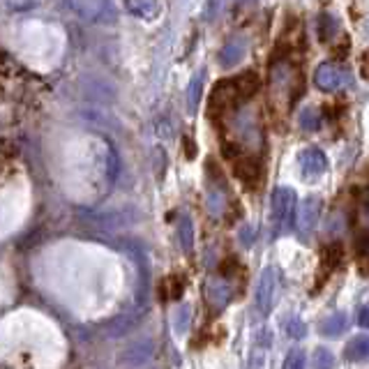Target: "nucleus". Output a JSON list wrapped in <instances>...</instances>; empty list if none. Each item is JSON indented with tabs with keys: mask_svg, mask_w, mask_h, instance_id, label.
Listing matches in <instances>:
<instances>
[{
	"mask_svg": "<svg viewBox=\"0 0 369 369\" xmlns=\"http://www.w3.org/2000/svg\"><path fill=\"white\" fill-rule=\"evenodd\" d=\"M184 289H187V277L184 275H171L162 282V300H180Z\"/></svg>",
	"mask_w": 369,
	"mask_h": 369,
	"instance_id": "nucleus-9",
	"label": "nucleus"
},
{
	"mask_svg": "<svg viewBox=\"0 0 369 369\" xmlns=\"http://www.w3.org/2000/svg\"><path fill=\"white\" fill-rule=\"evenodd\" d=\"M233 173L236 178L243 182V187L247 192H256L261 187V182L265 180L263 162L254 155H240L233 160Z\"/></svg>",
	"mask_w": 369,
	"mask_h": 369,
	"instance_id": "nucleus-3",
	"label": "nucleus"
},
{
	"mask_svg": "<svg viewBox=\"0 0 369 369\" xmlns=\"http://www.w3.org/2000/svg\"><path fill=\"white\" fill-rule=\"evenodd\" d=\"M321 263H319V275H316V289H321L326 284L332 272L341 265V258H344V247L341 243H328L321 247Z\"/></svg>",
	"mask_w": 369,
	"mask_h": 369,
	"instance_id": "nucleus-5",
	"label": "nucleus"
},
{
	"mask_svg": "<svg viewBox=\"0 0 369 369\" xmlns=\"http://www.w3.org/2000/svg\"><path fill=\"white\" fill-rule=\"evenodd\" d=\"M243 270V268H240V263H238V258H226L224 263H221V272H224L226 277H231V275H236V272H240Z\"/></svg>",
	"mask_w": 369,
	"mask_h": 369,
	"instance_id": "nucleus-22",
	"label": "nucleus"
},
{
	"mask_svg": "<svg viewBox=\"0 0 369 369\" xmlns=\"http://www.w3.org/2000/svg\"><path fill=\"white\" fill-rule=\"evenodd\" d=\"M358 323L363 328H369V307H363L358 312Z\"/></svg>",
	"mask_w": 369,
	"mask_h": 369,
	"instance_id": "nucleus-25",
	"label": "nucleus"
},
{
	"mask_svg": "<svg viewBox=\"0 0 369 369\" xmlns=\"http://www.w3.org/2000/svg\"><path fill=\"white\" fill-rule=\"evenodd\" d=\"M298 123H300V127L304 129V132H316L319 123H321L319 111H316V109H304V111H300Z\"/></svg>",
	"mask_w": 369,
	"mask_h": 369,
	"instance_id": "nucleus-16",
	"label": "nucleus"
},
{
	"mask_svg": "<svg viewBox=\"0 0 369 369\" xmlns=\"http://www.w3.org/2000/svg\"><path fill=\"white\" fill-rule=\"evenodd\" d=\"M295 217V194L291 187H277L272 192V224L280 233L293 226Z\"/></svg>",
	"mask_w": 369,
	"mask_h": 369,
	"instance_id": "nucleus-2",
	"label": "nucleus"
},
{
	"mask_svg": "<svg viewBox=\"0 0 369 369\" xmlns=\"http://www.w3.org/2000/svg\"><path fill=\"white\" fill-rule=\"evenodd\" d=\"M346 358L356 360V363H363L369 358V335H358L346 344Z\"/></svg>",
	"mask_w": 369,
	"mask_h": 369,
	"instance_id": "nucleus-14",
	"label": "nucleus"
},
{
	"mask_svg": "<svg viewBox=\"0 0 369 369\" xmlns=\"http://www.w3.org/2000/svg\"><path fill=\"white\" fill-rule=\"evenodd\" d=\"M316 31H319V37L323 42H328L332 35H335V31H337V26H335V21H332V16H321L319 18V23H316Z\"/></svg>",
	"mask_w": 369,
	"mask_h": 369,
	"instance_id": "nucleus-18",
	"label": "nucleus"
},
{
	"mask_svg": "<svg viewBox=\"0 0 369 369\" xmlns=\"http://www.w3.org/2000/svg\"><path fill=\"white\" fill-rule=\"evenodd\" d=\"M206 295H208V302L212 304V307L219 309V307H224V304L228 302L231 291H228L226 282H208Z\"/></svg>",
	"mask_w": 369,
	"mask_h": 369,
	"instance_id": "nucleus-13",
	"label": "nucleus"
},
{
	"mask_svg": "<svg viewBox=\"0 0 369 369\" xmlns=\"http://www.w3.org/2000/svg\"><path fill=\"white\" fill-rule=\"evenodd\" d=\"M319 215H321V201L316 197H307L300 203V210H298V226H300V231L309 233V231L316 226Z\"/></svg>",
	"mask_w": 369,
	"mask_h": 369,
	"instance_id": "nucleus-8",
	"label": "nucleus"
},
{
	"mask_svg": "<svg viewBox=\"0 0 369 369\" xmlns=\"http://www.w3.org/2000/svg\"><path fill=\"white\" fill-rule=\"evenodd\" d=\"M201 88H203V77L199 74V77L192 81V109H197V106H199V99H201Z\"/></svg>",
	"mask_w": 369,
	"mask_h": 369,
	"instance_id": "nucleus-20",
	"label": "nucleus"
},
{
	"mask_svg": "<svg viewBox=\"0 0 369 369\" xmlns=\"http://www.w3.org/2000/svg\"><path fill=\"white\" fill-rule=\"evenodd\" d=\"M277 298V270L275 268H265L261 272V280L256 286V307L261 314H270L272 304Z\"/></svg>",
	"mask_w": 369,
	"mask_h": 369,
	"instance_id": "nucleus-6",
	"label": "nucleus"
},
{
	"mask_svg": "<svg viewBox=\"0 0 369 369\" xmlns=\"http://www.w3.org/2000/svg\"><path fill=\"white\" fill-rule=\"evenodd\" d=\"M240 95H238V88H236V81L233 79H224L215 83V88L210 90L208 95V114L210 118L219 123L221 118H226L233 114V109L240 104Z\"/></svg>",
	"mask_w": 369,
	"mask_h": 369,
	"instance_id": "nucleus-1",
	"label": "nucleus"
},
{
	"mask_svg": "<svg viewBox=\"0 0 369 369\" xmlns=\"http://www.w3.org/2000/svg\"><path fill=\"white\" fill-rule=\"evenodd\" d=\"M243 53H245L243 42H228L219 53V62L224 65V67H233V65L243 58Z\"/></svg>",
	"mask_w": 369,
	"mask_h": 369,
	"instance_id": "nucleus-15",
	"label": "nucleus"
},
{
	"mask_svg": "<svg viewBox=\"0 0 369 369\" xmlns=\"http://www.w3.org/2000/svg\"><path fill=\"white\" fill-rule=\"evenodd\" d=\"M346 328H348V319H346L344 312L332 314V316H328V319L319 326V330H321L323 337H337V335H341V332H346Z\"/></svg>",
	"mask_w": 369,
	"mask_h": 369,
	"instance_id": "nucleus-12",
	"label": "nucleus"
},
{
	"mask_svg": "<svg viewBox=\"0 0 369 369\" xmlns=\"http://www.w3.org/2000/svg\"><path fill=\"white\" fill-rule=\"evenodd\" d=\"M304 365H307L304 351L302 348H295V351H291V353H289V358H286L284 369H304Z\"/></svg>",
	"mask_w": 369,
	"mask_h": 369,
	"instance_id": "nucleus-19",
	"label": "nucleus"
},
{
	"mask_svg": "<svg viewBox=\"0 0 369 369\" xmlns=\"http://www.w3.org/2000/svg\"><path fill=\"white\" fill-rule=\"evenodd\" d=\"M236 81V88H238V95L240 99H249V97H254L258 88H261V81H258V77L254 72H245V74H240V77H233Z\"/></svg>",
	"mask_w": 369,
	"mask_h": 369,
	"instance_id": "nucleus-11",
	"label": "nucleus"
},
{
	"mask_svg": "<svg viewBox=\"0 0 369 369\" xmlns=\"http://www.w3.org/2000/svg\"><path fill=\"white\" fill-rule=\"evenodd\" d=\"M180 233H182V247L192 249V221L189 219H184L180 224Z\"/></svg>",
	"mask_w": 369,
	"mask_h": 369,
	"instance_id": "nucleus-21",
	"label": "nucleus"
},
{
	"mask_svg": "<svg viewBox=\"0 0 369 369\" xmlns=\"http://www.w3.org/2000/svg\"><path fill=\"white\" fill-rule=\"evenodd\" d=\"M298 164H300L304 178H319L321 173L328 171V157L323 150H319V148H307V150H302L298 157Z\"/></svg>",
	"mask_w": 369,
	"mask_h": 369,
	"instance_id": "nucleus-7",
	"label": "nucleus"
},
{
	"mask_svg": "<svg viewBox=\"0 0 369 369\" xmlns=\"http://www.w3.org/2000/svg\"><path fill=\"white\" fill-rule=\"evenodd\" d=\"M254 233H256V231H254L252 224H245V228L240 231V240H243V243H245V247H249V245L254 243Z\"/></svg>",
	"mask_w": 369,
	"mask_h": 369,
	"instance_id": "nucleus-24",
	"label": "nucleus"
},
{
	"mask_svg": "<svg viewBox=\"0 0 369 369\" xmlns=\"http://www.w3.org/2000/svg\"><path fill=\"white\" fill-rule=\"evenodd\" d=\"M289 335H291L293 339L304 337V323H300L298 319H293V321H291V326H289Z\"/></svg>",
	"mask_w": 369,
	"mask_h": 369,
	"instance_id": "nucleus-23",
	"label": "nucleus"
},
{
	"mask_svg": "<svg viewBox=\"0 0 369 369\" xmlns=\"http://www.w3.org/2000/svg\"><path fill=\"white\" fill-rule=\"evenodd\" d=\"M353 256H356V263L360 268V272H369V228L367 231H360L353 240Z\"/></svg>",
	"mask_w": 369,
	"mask_h": 369,
	"instance_id": "nucleus-10",
	"label": "nucleus"
},
{
	"mask_svg": "<svg viewBox=\"0 0 369 369\" xmlns=\"http://www.w3.org/2000/svg\"><path fill=\"white\" fill-rule=\"evenodd\" d=\"M351 81V74L339 67L335 62H323L314 72V83H316V88L323 90V92H339L348 86Z\"/></svg>",
	"mask_w": 369,
	"mask_h": 369,
	"instance_id": "nucleus-4",
	"label": "nucleus"
},
{
	"mask_svg": "<svg viewBox=\"0 0 369 369\" xmlns=\"http://www.w3.org/2000/svg\"><path fill=\"white\" fill-rule=\"evenodd\" d=\"M314 369H335V356L328 348L314 351Z\"/></svg>",
	"mask_w": 369,
	"mask_h": 369,
	"instance_id": "nucleus-17",
	"label": "nucleus"
}]
</instances>
